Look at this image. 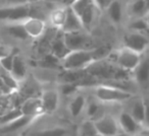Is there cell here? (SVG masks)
<instances>
[{
	"mask_svg": "<svg viewBox=\"0 0 149 136\" xmlns=\"http://www.w3.org/2000/svg\"><path fill=\"white\" fill-rule=\"evenodd\" d=\"M15 55V52H10L9 54H7V55L0 58V67L8 73L10 72L11 67H13V62Z\"/></svg>",
	"mask_w": 149,
	"mask_h": 136,
	"instance_id": "cell-27",
	"label": "cell"
},
{
	"mask_svg": "<svg viewBox=\"0 0 149 136\" xmlns=\"http://www.w3.org/2000/svg\"><path fill=\"white\" fill-rule=\"evenodd\" d=\"M93 122L97 132L102 136H114L120 132L118 120L111 115H102Z\"/></svg>",
	"mask_w": 149,
	"mask_h": 136,
	"instance_id": "cell-6",
	"label": "cell"
},
{
	"mask_svg": "<svg viewBox=\"0 0 149 136\" xmlns=\"http://www.w3.org/2000/svg\"><path fill=\"white\" fill-rule=\"evenodd\" d=\"M34 119H35V118H33V117L22 115L21 117L13 120L10 123L6 124V125L2 126V127H0V133H3V134L13 133V132H15L19 129H23V128H25L27 125H29Z\"/></svg>",
	"mask_w": 149,
	"mask_h": 136,
	"instance_id": "cell-16",
	"label": "cell"
},
{
	"mask_svg": "<svg viewBox=\"0 0 149 136\" xmlns=\"http://www.w3.org/2000/svg\"><path fill=\"white\" fill-rule=\"evenodd\" d=\"M42 0H27V3L29 4H33V3H37V2H40Z\"/></svg>",
	"mask_w": 149,
	"mask_h": 136,
	"instance_id": "cell-33",
	"label": "cell"
},
{
	"mask_svg": "<svg viewBox=\"0 0 149 136\" xmlns=\"http://www.w3.org/2000/svg\"><path fill=\"white\" fill-rule=\"evenodd\" d=\"M23 115L19 110V108H15L13 110H9V111H6L5 113L1 114L0 115V127L6 125V124L13 122V120L17 119L19 117Z\"/></svg>",
	"mask_w": 149,
	"mask_h": 136,
	"instance_id": "cell-23",
	"label": "cell"
},
{
	"mask_svg": "<svg viewBox=\"0 0 149 136\" xmlns=\"http://www.w3.org/2000/svg\"><path fill=\"white\" fill-rule=\"evenodd\" d=\"M129 29L132 32H138V33H145L146 34L148 30V21L145 17H134L130 23Z\"/></svg>",
	"mask_w": 149,
	"mask_h": 136,
	"instance_id": "cell-24",
	"label": "cell"
},
{
	"mask_svg": "<svg viewBox=\"0 0 149 136\" xmlns=\"http://www.w3.org/2000/svg\"><path fill=\"white\" fill-rule=\"evenodd\" d=\"M87 99L82 93H77L72 97L68 104V111L72 118H78L84 111H85Z\"/></svg>",
	"mask_w": 149,
	"mask_h": 136,
	"instance_id": "cell-15",
	"label": "cell"
},
{
	"mask_svg": "<svg viewBox=\"0 0 149 136\" xmlns=\"http://www.w3.org/2000/svg\"><path fill=\"white\" fill-rule=\"evenodd\" d=\"M97 130L94 125V122L92 120H87V121L83 122L79 129L80 136H93L97 134Z\"/></svg>",
	"mask_w": 149,
	"mask_h": 136,
	"instance_id": "cell-26",
	"label": "cell"
},
{
	"mask_svg": "<svg viewBox=\"0 0 149 136\" xmlns=\"http://www.w3.org/2000/svg\"><path fill=\"white\" fill-rule=\"evenodd\" d=\"M124 47L143 55L148 48L147 34L130 31V33L126 34L124 37Z\"/></svg>",
	"mask_w": 149,
	"mask_h": 136,
	"instance_id": "cell-5",
	"label": "cell"
},
{
	"mask_svg": "<svg viewBox=\"0 0 149 136\" xmlns=\"http://www.w3.org/2000/svg\"><path fill=\"white\" fill-rule=\"evenodd\" d=\"M114 136H131V135H129V134H127V133H125V132H118V134H116Z\"/></svg>",
	"mask_w": 149,
	"mask_h": 136,
	"instance_id": "cell-34",
	"label": "cell"
},
{
	"mask_svg": "<svg viewBox=\"0 0 149 136\" xmlns=\"http://www.w3.org/2000/svg\"><path fill=\"white\" fill-rule=\"evenodd\" d=\"M49 49H50V54L52 56L60 60L68 53V49L66 48L65 43L63 41V34L60 31V33H57L55 35V37L51 40L49 45Z\"/></svg>",
	"mask_w": 149,
	"mask_h": 136,
	"instance_id": "cell-11",
	"label": "cell"
},
{
	"mask_svg": "<svg viewBox=\"0 0 149 136\" xmlns=\"http://www.w3.org/2000/svg\"><path fill=\"white\" fill-rule=\"evenodd\" d=\"M133 136H149L148 135V130H147V129L143 130V128H142V129H141L140 131L138 132V133L134 134Z\"/></svg>",
	"mask_w": 149,
	"mask_h": 136,
	"instance_id": "cell-30",
	"label": "cell"
},
{
	"mask_svg": "<svg viewBox=\"0 0 149 136\" xmlns=\"http://www.w3.org/2000/svg\"><path fill=\"white\" fill-rule=\"evenodd\" d=\"M109 19L114 23H120L123 19V5L120 0H112L106 7Z\"/></svg>",
	"mask_w": 149,
	"mask_h": 136,
	"instance_id": "cell-20",
	"label": "cell"
},
{
	"mask_svg": "<svg viewBox=\"0 0 149 136\" xmlns=\"http://www.w3.org/2000/svg\"><path fill=\"white\" fill-rule=\"evenodd\" d=\"M65 11L66 6H62L61 8H57L53 10L50 14V21L54 27L57 30H60L63 25L64 19H65Z\"/></svg>",
	"mask_w": 149,
	"mask_h": 136,
	"instance_id": "cell-22",
	"label": "cell"
},
{
	"mask_svg": "<svg viewBox=\"0 0 149 136\" xmlns=\"http://www.w3.org/2000/svg\"><path fill=\"white\" fill-rule=\"evenodd\" d=\"M19 110H21L23 115L33 118H36L37 116L41 115L43 113L40 98H30V99H28L27 101L23 103Z\"/></svg>",
	"mask_w": 149,
	"mask_h": 136,
	"instance_id": "cell-14",
	"label": "cell"
},
{
	"mask_svg": "<svg viewBox=\"0 0 149 136\" xmlns=\"http://www.w3.org/2000/svg\"><path fill=\"white\" fill-rule=\"evenodd\" d=\"M118 124L120 126V129L122 132L129 134V135L133 136L134 134L138 133L143 126L139 124L134 118L131 116L129 112H122L118 117Z\"/></svg>",
	"mask_w": 149,
	"mask_h": 136,
	"instance_id": "cell-9",
	"label": "cell"
},
{
	"mask_svg": "<svg viewBox=\"0 0 149 136\" xmlns=\"http://www.w3.org/2000/svg\"><path fill=\"white\" fill-rule=\"evenodd\" d=\"M111 1L112 0H94V2L97 5L99 10H104V9H106V7L108 6V4H109Z\"/></svg>",
	"mask_w": 149,
	"mask_h": 136,
	"instance_id": "cell-28",
	"label": "cell"
},
{
	"mask_svg": "<svg viewBox=\"0 0 149 136\" xmlns=\"http://www.w3.org/2000/svg\"><path fill=\"white\" fill-rule=\"evenodd\" d=\"M63 41L68 51L76 50H92V40L85 31L72 32V33H62Z\"/></svg>",
	"mask_w": 149,
	"mask_h": 136,
	"instance_id": "cell-4",
	"label": "cell"
},
{
	"mask_svg": "<svg viewBox=\"0 0 149 136\" xmlns=\"http://www.w3.org/2000/svg\"><path fill=\"white\" fill-rule=\"evenodd\" d=\"M74 0H63V2H62L61 6H70L72 2H74Z\"/></svg>",
	"mask_w": 149,
	"mask_h": 136,
	"instance_id": "cell-31",
	"label": "cell"
},
{
	"mask_svg": "<svg viewBox=\"0 0 149 136\" xmlns=\"http://www.w3.org/2000/svg\"><path fill=\"white\" fill-rule=\"evenodd\" d=\"M5 31L7 35L19 41H26L29 39V36L26 33L22 21H8L5 25Z\"/></svg>",
	"mask_w": 149,
	"mask_h": 136,
	"instance_id": "cell-18",
	"label": "cell"
},
{
	"mask_svg": "<svg viewBox=\"0 0 149 136\" xmlns=\"http://www.w3.org/2000/svg\"><path fill=\"white\" fill-rule=\"evenodd\" d=\"M93 136H102V135H100L99 133H97V134H95V135H93Z\"/></svg>",
	"mask_w": 149,
	"mask_h": 136,
	"instance_id": "cell-35",
	"label": "cell"
},
{
	"mask_svg": "<svg viewBox=\"0 0 149 136\" xmlns=\"http://www.w3.org/2000/svg\"><path fill=\"white\" fill-rule=\"evenodd\" d=\"M22 23H23L25 31L28 34L29 38L38 39L45 34L46 23L44 19H36V17H28V19H24Z\"/></svg>",
	"mask_w": 149,
	"mask_h": 136,
	"instance_id": "cell-8",
	"label": "cell"
},
{
	"mask_svg": "<svg viewBox=\"0 0 149 136\" xmlns=\"http://www.w3.org/2000/svg\"><path fill=\"white\" fill-rule=\"evenodd\" d=\"M130 12L134 17H144L148 12L147 0H133L130 5Z\"/></svg>",
	"mask_w": 149,
	"mask_h": 136,
	"instance_id": "cell-21",
	"label": "cell"
},
{
	"mask_svg": "<svg viewBox=\"0 0 149 136\" xmlns=\"http://www.w3.org/2000/svg\"><path fill=\"white\" fill-rule=\"evenodd\" d=\"M133 118L143 126L147 120V108L142 99H137L133 102L131 111L129 112Z\"/></svg>",
	"mask_w": 149,
	"mask_h": 136,
	"instance_id": "cell-17",
	"label": "cell"
},
{
	"mask_svg": "<svg viewBox=\"0 0 149 136\" xmlns=\"http://www.w3.org/2000/svg\"><path fill=\"white\" fill-rule=\"evenodd\" d=\"M94 61L91 50H76L68 52L59 64L64 70H85Z\"/></svg>",
	"mask_w": 149,
	"mask_h": 136,
	"instance_id": "cell-1",
	"label": "cell"
},
{
	"mask_svg": "<svg viewBox=\"0 0 149 136\" xmlns=\"http://www.w3.org/2000/svg\"><path fill=\"white\" fill-rule=\"evenodd\" d=\"M10 52H13V51H11L9 48H7L6 46L2 45V44H0V58L7 55V54H9Z\"/></svg>",
	"mask_w": 149,
	"mask_h": 136,
	"instance_id": "cell-29",
	"label": "cell"
},
{
	"mask_svg": "<svg viewBox=\"0 0 149 136\" xmlns=\"http://www.w3.org/2000/svg\"><path fill=\"white\" fill-rule=\"evenodd\" d=\"M60 31L62 33H72V32L85 31L79 16L72 11V9L70 6H66L65 19H64L63 25H62Z\"/></svg>",
	"mask_w": 149,
	"mask_h": 136,
	"instance_id": "cell-10",
	"label": "cell"
},
{
	"mask_svg": "<svg viewBox=\"0 0 149 136\" xmlns=\"http://www.w3.org/2000/svg\"><path fill=\"white\" fill-rule=\"evenodd\" d=\"M27 64H26L24 58L22 57L19 54H15V58H13V67H11V70L9 72V74L17 81H24L27 78Z\"/></svg>",
	"mask_w": 149,
	"mask_h": 136,
	"instance_id": "cell-13",
	"label": "cell"
},
{
	"mask_svg": "<svg viewBox=\"0 0 149 136\" xmlns=\"http://www.w3.org/2000/svg\"><path fill=\"white\" fill-rule=\"evenodd\" d=\"M142 57V54H139L137 52L128 49V48L123 47L116 51L113 63L123 70L133 72L135 68L140 63Z\"/></svg>",
	"mask_w": 149,
	"mask_h": 136,
	"instance_id": "cell-3",
	"label": "cell"
},
{
	"mask_svg": "<svg viewBox=\"0 0 149 136\" xmlns=\"http://www.w3.org/2000/svg\"><path fill=\"white\" fill-rule=\"evenodd\" d=\"M94 97L100 103H122L132 99L133 95L107 84H96L94 87Z\"/></svg>",
	"mask_w": 149,
	"mask_h": 136,
	"instance_id": "cell-2",
	"label": "cell"
},
{
	"mask_svg": "<svg viewBox=\"0 0 149 136\" xmlns=\"http://www.w3.org/2000/svg\"><path fill=\"white\" fill-rule=\"evenodd\" d=\"M40 101H41L43 113H53L57 110L58 105H59V91L53 89H45L40 97Z\"/></svg>",
	"mask_w": 149,
	"mask_h": 136,
	"instance_id": "cell-7",
	"label": "cell"
},
{
	"mask_svg": "<svg viewBox=\"0 0 149 136\" xmlns=\"http://www.w3.org/2000/svg\"><path fill=\"white\" fill-rule=\"evenodd\" d=\"M98 11H99V8H98L95 3H93V4L86 7L83 11H81L78 14L85 31H89L93 27L94 23L96 21V17H97Z\"/></svg>",
	"mask_w": 149,
	"mask_h": 136,
	"instance_id": "cell-12",
	"label": "cell"
},
{
	"mask_svg": "<svg viewBox=\"0 0 149 136\" xmlns=\"http://www.w3.org/2000/svg\"><path fill=\"white\" fill-rule=\"evenodd\" d=\"M66 134H68V130L65 128L55 127L34 132L30 136H65Z\"/></svg>",
	"mask_w": 149,
	"mask_h": 136,
	"instance_id": "cell-25",
	"label": "cell"
},
{
	"mask_svg": "<svg viewBox=\"0 0 149 136\" xmlns=\"http://www.w3.org/2000/svg\"><path fill=\"white\" fill-rule=\"evenodd\" d=\"M133 73H134L133 77H134V81L136 82V84L147 83L148 81V59L147 57H142L140 63L135 68Z\"/></svg>",
	"mask_w": 149,
	"mask_h": 136,
	"instance_id": "cell-19",
	"label": "cell"
},
{
	"mask_svg": "<svg viewBox=\"0 0 149 136\" xmlns=\"http://www.w3.org/2000/svg\"><path fill=\"white\" fill-rule=\"evenodd\" d=\"M49 2L51 3H56V4H62V2H63V0H48Z\"/></svg>",
	"mask_w": 149,
	"mask_h": 136,
	"instance_id": "cell-32",
	"label": "cell"
}]
</instances>
